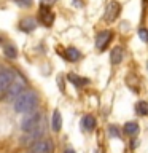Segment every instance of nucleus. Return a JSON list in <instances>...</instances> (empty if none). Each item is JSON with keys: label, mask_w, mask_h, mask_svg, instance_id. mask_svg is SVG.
<instances>
[{"label": "nucleus", "mask_w": 148, "mask_h": 153, "mask_svg": "<svg viewBox=\"0 0 148 153\" xmlns=\"http://www.w3.org/2000/svg\"><path fill=\"white\" fill-rule=\"evenodd\" d=\"M13 102H14V110H16L18 113H26V112H32V110L37 107L38 97L33 91L24 89Z\"/></svg>", "instance_id": "f257e3e1"}, {"label": "nucleus", "mask_w": 148, "mask_h": 153, "mask_svg": "<svg viewBox=\"0 0 148 153\" xmlns=\"http://www.w3.org/2000/svg\"><path fill=\"white\" fill-rule=\"evenodd\" d=\"M41 123H43V117H41V113H38V112H32V113H29L27 117L22 120L21 128H22V131H24V132H29V131H32V129H35L37 126H40Z\"/></svg>", "instance_id": "f03ea898"}, {"label": "nucleus", "mask_w": 148, "mask_h": 153, "mask_svg": "<svg viewBox=\"0 0 148 153\" xmlns=\"http://www.w3.org/2000/svg\"><path fill=\"white\" fill-rule=\"evenodd\" d=\"M24 89H26V83H24V80H21L19 76L14 75L11 85H10L8 89L5 91V93H7V99H8V100H14Z\"/></svg>", "instance_id": "7ed1b4c3"}, {"label": "nucleus", "mask_w": 148, "mask_h": 153, "mask_svg": "<svg viewBox=\"0 0 148 153\" xmlns=\"http://www.w3.org/2000/svg\"><path fill=\"white\" fill-rule=\"evenodd\" d=\"M14 78V72L10 69H0V96L5 94V91L8 89V86L11 85V81Z\"/></svg>", "instance_id": "20e7f679"}, {"label": "nucleus", "mask_w": 148, "mask_h": 153, "mask_svg": "<svg viewBox=\"0 0 148 153\" xmlns=\"http://www.w3.org/2000/svg\"><path fill=\"white\" fill-rule=\"evenodd\" d=\"M45 134V124H40V126H37L35 129H32V131L26 132V136H24L21 140H22V145H27V143H33L37 142L38 139H41V136Z\"/></svg>", "instance_id": "39448f33"}, {"label": "nucleus", "mask_w": 148, "mask_h": 153, "mask_svg": "<svg viewBox=\"0 0 148 153\" xmlns=\"http://www.w3.org/2000/svg\"><path fill=\"white\" fill-rule=\"evenodd\" d=\"M51 152H53V143L46 139H43V140L38 139L30 147V153H51Z\"/></svg>", "instance_id": "423d86ee"}, {"label": "nucleus", "mask_w": 148, "mask_h": 153, "mask_svg": "<svg viewBox=\"0 0 148 153\" xmlns=\"http://www.w3.org/2000/svg\"><path fill=\"white\" fill-rule=\"evenodd\" d=\"M40 21H41V24H45L46 27H50L53 24V21H54V13L50 10L48 5H41L40 7Z\"/></svg>", "instance_id": "0eeeda50"}, {"label": "nucleus", "mask_w": 148, "mask_h": 153, "mask_svg": "<svg viewBox=\"0 0 148 153\" xmlns=\"http://www.w3.org/2000/svg\"><path fill=\"white\" fill-rule=\"evenodd\" d=\"M119 10H121L119 3H116V2H110V3L107 5V8H105L104 18L107 19V21H115V19L118 18V14H119Z\"/></svg>", "instance_id": "6e6552de"}, {"label": "nucleus", "mask_w": 148, "mask_h": 153, "mask_svg": "<svg viewBox=\"0 0 148 153\" xmlns=\"http://www.w3.org/2000/svg\"><path fill=\"white\" fill-rule=\"evenodd\" d=\"M110 40H112V32L110 30H102L97 35V38H95V46H97L99 50H105V46L110 43Z\"/></svg>", "instance_id": "1a4fd4ad"}, {"label": "nucleus", "mask_w": 148, "mask_h": 153, "mask_svg": "<svg viewBox=\"0 0 148 153\" xmlns=\"http://www.w3.org/2000/svg\"><path fill=\"white\" fill-rule=\"evenodd\" d=\"M51 126H53V131H54V132H59L61 131V128H62V117H61L59 110H54V112H53Z\"/></svg>", "instance_id": "9d476101"}, {"label": "nucleus", "mask_w": 148, "mask_h": 153, "mask_svg": "<svg viewBox=\"0 0 148 153\" xmlns=\"http://www.w3.org/2000/svg\"><path fill=\"white\" fill-rule=\"evenodd\" d=\"M19 27H21V30H24V32H32V30H35L37 22H35V19H32V18H26L19 22Z\"/></svg>", "instance_id": "9b49d317"}, {"label": "nucleus", "mask_w": 148, "mask_h": 153, "mask_svg": "<svg viewBox=\"0 0 148 153\" xmlns=\"http://www.w3.org/2000/svg\"><path fill=\"white\" fill-rule=\"evenodd\" d=\"M110 61H112V64L113 65H118L119 62L123 61V50L119 46L116 48H113L112 50V54H110Z\"/></svg>", "instance_id": "f8f14e48"}, {"label": "nucleus", "mask_w": 148, "mask_h": 153, "mask_svg": "<svg viewBox=\"0 0 148 153\" xmlns=\"http://www.w3.org/2000/svg\"><path fill=\"white\" fill-rule=\"evenodd\" d=\"M81 123H83V128L86 129V131H92V129L95 128V120H94L92 115H86V117H83Z\"/></svg>", "instance_id": "ddd939ff"}, {"label": "nucleus", "mask_w": 148, "mask_h": 153, "mask_svg": "<svg viewBox=\"0 0 148 153\" xmlns=\"http://www.w3.org/2000/svg\"><path fill=\"white\" fill-rule=\"evenodd\" d=\"M124 132L127 134V136H135V134L138 132V124L135 123V121H129V123H126L124 124Z\"/></svg>", "instance_id": "4468645a"}, {"label": "nucleus", "mask_w": 148, "mask_h": 153, "mask_svg": "<svg viewBox=\"0 0 148 153\" xmlns=\"http://www.w3.org/2000/svg\"><path fill=\"white\" fill-rule=\"evenodd\" d=\"M67 78H69L72 83H73L75 86H83V85H88L89 83V80H86V78H80V76H76L75 74H69L67 75Z\"/></svg>", "instance_id": "2eb2a0df"}, {"label": "nucleus", "mask_w": 148, "mask_h": 153, "mask_svg": "<svg viewBox=\"0 0 148 153\" xmlns=\"http://www.w3.org/2000/svg\"><path fill=\"white\" fill-rule=\"evenodd\" d=\"M135 112L142 117H148V102L145 100H140L137 105H135Z\"/></svg>", "instance_id": "dca6fc26"}, {"label": "nucleus", "mask_w": 148, "mask_h": 153, "mask_svg": "<svg viewBox=\"0 0 148 153\" xmlns=\"http://www.w3.org/2000/svg\"><path fill=\"white\" fill-rule=\"evenodd\" d=\"M65 56L69 61H76V59H80V51L76 50V48H67Z\"/></svg>", "instance_id": "f3484780"}, {"label": "nucleus", "mask_w": 148, "mask_h": 153, "mask_svg": "<svg viewBox=\"0 0 148 153\" xmlns=\"http://www.w3.org/2000/svg\"><path fill=\"white\" fill-rule=\"evenodd\" d=\"M3 53H5V56L10 57V59H14V57L18 56V51H16V48L11 46V45H7L3 48Z\"/></svg>", "instance_id": "a211bd4d"}, {"label": "nucleus", "mask_w": 148, "mask_h": 153, "mask_svg": "<svg viewBox=\"0 0 148 153\" xmlns=\"http://www.w3.org/2000/svg\"><path fill=\"white\" fill-rule=\"evenodd\" d=\"M138 37H140L142 42H148V30H147L145 27L138 29Z\"/></svg>", "instance_id": "6ab92c4d"}, {"label": "nucleus", "mask_w": 148, "mask_h": 153, "mask_svg": "<svg viewBox=\"0 0 148 153\" xmlns=\"http://www.w3.org/2000/svg\"><path fill=\"white\" fill-rule=\"evenodd\" d=\"M19 7H29V5L32 3V0H14Z\"/></svg>", "instance_id": "aec40b11"}, {"label": "nucleus", "mask_w": 148, "mask_h": 153, "mask_svg": "<svg viewBox=\"0 0 148 153\" xmlns=\"http://www.w3.org/2000/svg\"><path fill=\"white\" fill-rule=\"evenodd\" d=\"M108 131H110V134H112V136H119V131L115 126H110L108 128Z\"/></svg>", "instance_id": "412c9836"}, {"label": "nucleus", "mask_w": 148, "mask_h": 153, "mask_svg": "<svg viewBox=\"0 0 148 153\" xmlns=\"http://www.w3.org/2000/svg\"><path fill=\"white\" fill-rule=\"evenodd\" d=\"M53 2H56V0H45V5H50V3H53Z\"/></svg>", "instance_id": "4be33fe9"}, {"label": "nucleus", "mask_w": 148, "mask_h": 153, "mask_svg": "<svg viewBox=\"0 0 148 153\" xmlns=\"http://www.w3.org/2000/svg\"><path fill=\"white\" fill-rule=\"evenodd\" d=\"M64 153H75V152H73V150H65Z\"/></svg>", "instance_id": "5701e85b"}, {"label": "nucleus", "mask_w": 148, "mask_h": 153, "mask_svg": "<svg viewBox=\"0 0 148 153\" xmlns=\"http://www.w3.org/2000/svg\"><path fill=\"white\" fill-rule=\"evenodd\" d=\"M147 69H148V64H147Z\"/></svg>", "instance_id": "b1692460"}]
</instances>
